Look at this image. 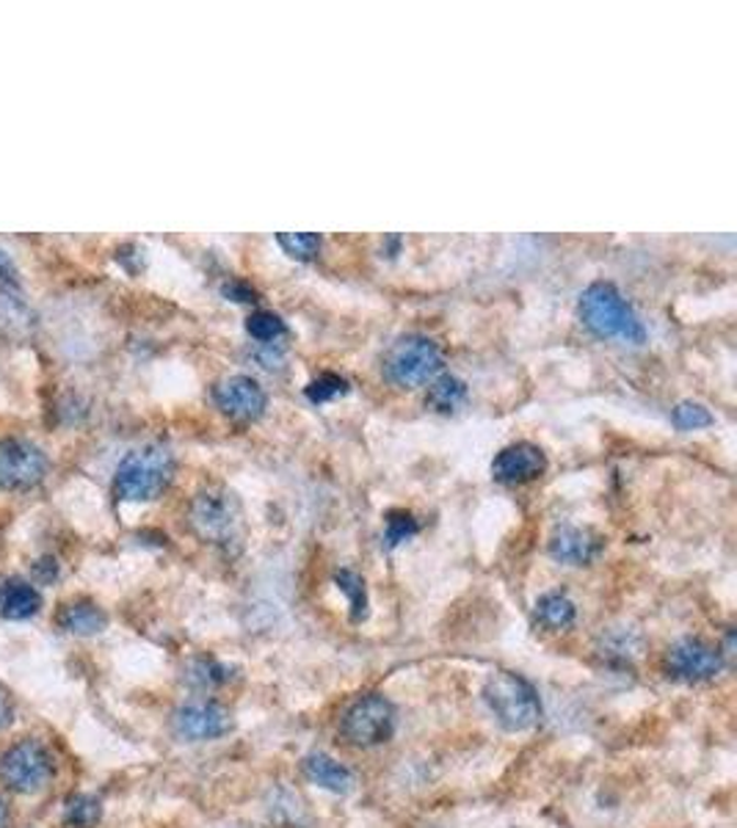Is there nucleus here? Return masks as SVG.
Segmentation results:
<instances>
[{"mask_svg":"<svg viewBox=\"0 0 737 828\" xmlns=\"http://www.w3.org/2000/svg\"><path fill=\"white\" fill-rule=\"evenodd\" d=\"M578 310L585 329H591L596 337H602V340H622L629 343V346H641V343H647V326L638 318L633 304L618 293L616 284H589V288L583 290V295H580Z\"/></svg>","mask_w":737,"mask_h":828,"instance_id":"obj_1","label":"nucleus"},{"mask_svg":"<svg viewBox=\"0 0 737 828\" xmlns=\"http://www.w3.org/2000/svg\"><path fill=\"white\" fill-rule=\"evenodd\" d=\"M175 475V456L164 445H144L131 450L116 467L114 494L125 503L155 500Z\"/></svg>","mask_w":737,"mask_h":828,"instance_id":"obj_2","label":"nucleus"},{"mask_svg":"<svg viewBox=\"0 0 737 828\" xmlns=\"http://www.w3.org/2000/svg\"><path fill=\"white\" fill-rule=\"evenodd\" d=\"M483 702L505 732H528L541 720L539 693L528 680L511 671H498L483 685Z\"/></svg>","mask_w":737,"mask_h":828,"instance_id":"obj_3","label":"nucleus"},{"mask_svg":"<svg viewBox=\"0 0 737 828\" xmlns=\"http://www.w3.org/2000/svg\"><path fill=\"white\" fill-rule=\"evenodd\" d=\"M445 357L434 340L423 335H406L384 354V376L398 387H417L437 379Z\"/></svg>","mask_w":737,"mask_h":828,"instance_id":"obj_4","label":"nucleus"},{"mask_svg":"<svg viewBox=\"0 0 737 828\" xmlns=\"http://www.w3.org/2000/svg\"><path fill=\"white\" fill-rule=\"evenodd\" d=\"M53 773H56V762L40 740H20L0 757V782L12 793H42L51 784Z\"/></svg>","mask_w":737,"mask_h":828,"instance_id":"obj_5","label":"nucleus"},{"mask_svg":"<svg viewBox=\"0 0 737 828\" xmlns=\"http://www.w3.org/2000/svg\"><path fill=\"white\" fill-rule=\"evenodd\" d=\"M191 528L210 545H238L241 505L227 492H204L191 505Z\"/></svg>","mask_w":737,"mask_h":828,"instance_id":"obj_6","label":"nucleus"},{"mask_svg":"<svg viewBox=\"0 0 737 828\" xmlns=\"http://www.w3.org/2000/svg\"><path fill=\"white\" fill-rule=\"evenodd\" d=\"M392 732H395V707L390 698L379 693L362 696L343 715V735L348 743L362 746V749L387 743Z\"/></svg>","mask_w":737,"mask_h":828,"instance_id":"obj_7","label":"nucleus"},{"mask_svg":"<svg viewBox=\"0 0 737 828\" xmlns=\"http://www.w3.org/2000/svg\"><path fill=\"white\" fill-rule=\"evenodd\" d=\"M47 475V456L29 439H0V489L23 492Z\"/></svg>","mask_w":737,"mask_h":828,"instance_id":"obj_8","label":"nucleus"},{"mask_svg":"<svg viewBox=\"0 0 737 828\" xmlns=\"http://www.w3.org/2000/svg\"><path fill=\"white\" fill-rule=\"evenodd\" d=\"M171 732L186 743L219 740L233 732V713L219 702L182 704L171 715Z\"/></svg>","mask_w":737,"mask_h":828,"instance_id":"obj_9","label":"nucleus"},{"mask_svg":"<svg viewBox=\"0 0 737 828\" xmlns=\"http://www.w3.org/2000/svg\"><path fill=\"white\" fill-rule=\"evenodd\" d=\"M666 669H669V676L680 682H707L724 669V658L710 644L699 641V638H685L669 649Z\"/></svg>","mask_w":737,"mask_h":828,"instance_id":"obj_10","label":"nucleus"},{"mask_svg":"<svg viewBox=\"0 0 737 828\" xmlns=\"http://www.w3.org/2000/svg\"><path fill=\"white\" fill-rule=\"evenodd\" d=\"M213 401L235 421H257L268 406V395L252 376H230L213 387Z\"/></svg>","mask_w":737,"mask_h":828,"instance_id":"obj_11","label":"nucleus"},{"mask_svg":"<svg viewBox=\"0 0 737 828\" xmlns=\"http://www.w3.org/2000/svg\"><path fill=\"white\" fill-rule=\"evenodd\" d=\"M547 470V456L539 445L514 443L500 450L492 461V478L505 486L536 481Z\"/></svg>","mask_w":737,"mask_h":828,"instance_id":"obj_12","label":"nucleus"},{"mask_svg":"<svg viewBox=\"0 0 737 828\" xmlns=\"http://www.w3.org/2000/svg\"><path fill=\"white\" fill-rule=\"evenodd\" d=\"M602 547H605V541L596 534L567 525V528L552 534L550 556L556 558L558 563H567V567H585V563H591L600 556Z\"/></svg>","mask_w":737,"mask_h":828,"instance_id":"obj_13","label":"nucleus"},{"mask_svg":"<svg viewBox=\"0 0 737 828\" xmlns=\"http://www.w3.org/2000/svg\"><path fill=\"white\" fill-rule=\"evenodd\" d=\"M301 771H304V776L312 784H319V787L330 790V793H348L354 784L351 771L346 765H340L335 757L324 754V751L306 754L304 762H301Z\"/></svg>","mask_w":737,"mask_h":828,"instance_id":"obj_14","label":"nucleus"},{"mask_svg":"<svg viewBox=\"0 0 737 828\" xmlns=\"http://www.w3.org/2000/svg\"><path fill=\"white\" fill-rule=\"evenodd\" d=\"M105 625H109L105 611L89 600L69 602L58 611V627L64 633H72V636H97V633L105 630Z\"/></svg>","mask_w":737,"mask_h":828,"instance_id":"obj_15","label":"nucleus"},{"mask_svg":"<svg viewBox=\"0 0 737 828\" xmlns=\"http://www.w3.org/2000/svg\"><path fill=\"white\" fill-rule=\"evenodd\" d=\"M42 607V594L25 580H9L7 585H0V613L12 622H23V618L36 616Z\"/></svg>","mask_w":737,"mask_h":828,"instance_id":"obj_16","label":"nucleus"},{"mask_svg":"<svg viewBox=\"0 0 737 828\" xmlns=\"http://www.w3.org/2000/svg\"><path fill=\"white\" fill-rule=\"evenodd\" d=\"M534 613L536 622L550 633L569 630V627L574 625V618H578V607H574V602L569 600L563 591H550V594L541 596V600L536 602Z\"/></svg>","mask_w":737,"mask_h":828,"instance_id":"obj_17","label":"nucleus"},{"mask_svg":"<svg viewBox=\"0 0 737 828\" xmlns=\"http://www.w3.org/2000/svg\"><path fill=\"white\" fill-rule=\"evenodd\" d=\"M644 641L636 630L627 627H613L600 638V654L613 665H629L641 654Z\"/></svg>","mask_w":737,"mask_h":828,"instance_id":"obj_18","label":"nucleus"},{"mask_svg":"<svg viewBox=\"0 0 737 828\" xmlns=\"http://www.w3.org/2000/svg\"><path fill=\"white\" fill-rule=\"evenodd\" d=\"M465 398H467L465 381L456 379V376H450V373H443L432 381L426 401H428V406L437 409V412H454V409H459L461 403H465Z\"/></svg>","mask_w":737,"mask_h":828,"instance_id":"obj_19","label":"nucleus"},{"mask_svg":"<svg viewBox=\"0 0 737 828\" xmlns=\"http://www.w3.org/2000/svg\"><path fill=\"white\" fill-rule=\"evenodd\" d=\"M102 817L100 801L91 798V795H72V798L64 804V820L72 828H94Z\"/></svg>","mask_w":737,"mask_h":828,"instance_id":"obj_20","label":"nucleus"},{"mask_svg":"<svg viewBox=\"0 0 737 828\" xmlns=\"http://www.w3.org/2000/svg\"><path fill=\"white\" fill-rule=\"evenodd\" d=\"M335 583H337V589H340L343 594L348 596V602H351L354 622H362V618L368 616V594H365V580L359 578L357 572H351V569H340V572H335Z\"/></svg>","mask_w":737,"mask_h":828,"instance_id":"obj_21","label":"nucleus"},{"mask_svg":"<svg viewBox=\"0 0 737 828\" xmlns=\"http://www.w3.org/2000/svg\"><path fill=\"white\" fill-rule=\"evenodd\" d=\"M246 332H249L255 340L260 343H273L279 340V337L288 332V326H284V321L279 318L277 313H268V310H257V313L249 315V321H246Z\"/></svg>","mask_w":737,"mask_h":828,"instance_id":"obj_22","label":"nucleus"},{"mask_svg":"<svg viewBox=\"0 0 737 828\" xmlns=\"http://www.w3.org/2000/svg\"><path fill=\"white\" fill-rule=\"evenodd\" d=\"M277 244L282 246L284 255L293 260H312L321 251V235L315 233H284L277 235Z\"/></svg>","mask_w":737,"mask_h":828,"instance_id":"obj_23","label":"nucleus"},{"mask_svg":"<svg viewBox=\"0 0 737 828\" xmlns=\"http://www.w3.org/2000/svg\"><path fill=\"white\" fill-rule=\"evenodd\" d=\"M671 417H674V426L682 428V432H696V428L713 426V414H710V409L696 401L677 403Z\"/></svg>","mask_w":737,"mask_h":828,"instance_id":"obj_24","label":"nucleus"},{"mask_svg":"<svg viewBox=\"0 0 737 828\" xmlns=\"http://www.w3.org/2000/svg\"><path fill=\"white\" fill-rule=\"evenodd\" d=\"M230 680L227 665L216 663V660H197V663L188 669V682L193 687H216L224 685Z\"/></svg>","mask_w":737,"mask_h":828,"instance_id":"obj_25","label":"nucleus"},{"mask_svg":"<svg viewBox=\"0 0 737 828\" xmlns=\"http://www.w3.org/2000/svg\"><path fill=\"white\" fill-rule=\"evenodd\" d=\"M346 392H348V381L337 373H324L306 384V398H310L312 403L335 401V398L346 395Z\"/></svg>","mask_w":737,"mask_h":828,"instance_id":"obj_26","label":"nucleus"},{"mask_svg":"<svg viewBox=\"0 0 737 828\" xmlns=\"http://www.w3.org/2000/svg\"><path fill=\"white\" fill-rule=\"evenodd\" d=\"M414 534H417V519H414L412 514H406V511H392V514L387 516V528H384L387 547L403 545V541L412 539Z\"/></svg>","mask_w":737,"mask_h":828,"instance_id":"obj_27","label":"nucleus"},{"mask_svg":"<svg viewBox=\"0 0 737 828\" xmlns=\"http://www.w3.org/2000/svg\"><path fill=\"white\" fill-rule=\"evenodd\" d=\"M222 293L227 299L238 301V304H249V301H257V290L252 284H246L244 279H230V282L222 284Z\"/></svg>","mask_w":737,"mask_h":828,"instance_id":"obj_28","label":"nucleus"},{"mask_svg":"<svg viewBox=\"0 0 737 828\" xmlns=\"http://www.w3.org/2000/svg\"><path fill=\"white\" fill-rule=\"evenodd\" d=\"M0 288H18V266L7 249H0Z\"/></svg>","mask_w":737,"mask_h":828,"instance_id":"obj_29","label":"nucleus"},{"mask_svg":"<svg viewBox=\"0 0 737 828\" xmlns=\"http://www.w3.org/2000/svg\"><path fill=\"white\" fill-rule=\"evenodd\" d=\"M34 578L40 580V583H53V580L58 578V563L56 558H40V561L34 563Z\"/></svg>","mask_w":737,"mask_h":828,"instance_id":"obj_30","label":"nucleus"},{"mask_svg":"<svg viewBox=\"0 0 737 828\" xmlns=\"http://www.w3.org/2000/svg\"><path fill=\"white\" fill-rule=\"evenodd\" d=\"M12 720H14V702L12 696H9V691L3 685H0V732L7 727H12Z\"/></svg>","mask_w":737,"mask_h":828,"instance_id":"obj_31","label":"nucleus"},{"mask_svg":"<svg viewBox=\"0 0 737 828\" xmlns=\"http://www.w3.org/2000/svg\"><path fill=\"white\" fill-rule=\"evenodd\" d=\"M9 823H12V812H9L7 801L0 798V828H9Z\"/></svg>","mask_w":737,"mask_h":828,"instance_id":"obj_32","label":"nucleus"}]
</instances>
